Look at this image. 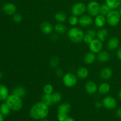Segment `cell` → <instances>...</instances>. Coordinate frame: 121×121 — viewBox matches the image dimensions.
<instances>
[{"label":"cell","mask_w":121,"mask_h":121,"mask_svg":"<svg viewBox=\"0 0 121 121\" xmlns=\"http://www.w3.org/2000/svg\"><path fill=\"white\" fill-rule=\"evenodd\" d=\"M48 107L42 101L38 102L31 108L29 112L30 116L34 120H43L48 116L49 113Z\"/></svg>","instance_id":"cell-1"},{"label":"cell","mask_w":121,"mask_h":121,"mask_svg":"<svg viewBox=\"0 0 121 121\" xmlns=\"http://www.w3.org/2000/svg\"><path fill=\"white\" fill-rule=\"evenodd\" d=\"M68 37L71 41L74 43H79L83 41L85 33L81 28L73 27L69 30L67 32Z\"/></svg>","instance_id":"cell-2"},{"label":"cell","mask_w":121,"mask_h":121,"mask_svg":"<svg viewBox=\"0 0 121 121\" xmlns=\"http://www.w3.org/2000/svg\"><path fill=\"white\" fill-rule=\"evenodd\" d=\"M5 102L10 109L14 111H18L22 109L23 106L22 98L15 95L11 94L8 96Z\"/></svg>","instance_id":"cell-3"},{"label":"cell","mask_w":121,"mask_h":121,"mask_svg":"<svg viewBox=\"0 0 121 121\" xmlns=\"http://www.w3.org/2000/svg\"><path fill=\"white\" fill-rule=\"evenodd\" d=\"M121 18L119 11H117V9L111 10L106 16V22L111 27H115L120 22Z\"/></svg>","instance_id":"cell-4"},{"label":"cell","mask_w":121,"mask_h":121,"mask_svg":"<svg viewBox=\"0 0 121 121\" xmlns=\"http://www.w3.org/2000/svg\"><path fill=\"white\" fill-rule=\"evenodd\" d=\"M100 4L97 1H92L86 5V11L91 16L96 17L100 14Z\"/></svg>","instance_id":"cell-5"},{"label":"cell","mask_w":121,"mask_h":121,"mask_svg":"<svg viewBox=\"0 0 121 121\" xmlns=\"http://www.w3.org/2000/svg\"><path fill=\"white\" fill-rule=\"evenodd\" d=\"M63 83L67 87H73L78 83V79L75 74L72 73H67L63 76L62 79Z\"/></svg>","instance_id":"cell-6"},{"label":"cell","mask_w":121,"mask_h":121,"mask_svg":"<svg viewBox=\"0 0 121 121\" xmlns=\"http://www.w3.org/2000/svg\"><path fill=\"white\" fill-rule=\"evenodd\" d=\"M86 11V5L83 2H77L72 6L71 12L72 15L77 17L82 16L84 15Z\"/></svg>","instance_id":"cell-7"},{"label":"cell","mask_w":121,"mask_h":121,"mask_svg":"<svg viewBox=\"0 0 121 121\" xmlns=\"http://www.w3.org/2000/svg\"><path fill=\"white\" fill-rule=\"evenodd\" d=\"M103 42L98 39H94L89 44V48L90 51L95 54H98L103 50Z\"/></svg>","instance_id":"cell-8"},{"label":"cell","mask_w":121,"mask_h":121,"mask_svg":"<svg viewBox=\"0 0 121 121\" xmlns=\"http://www.w3.org/2000/svg\"><path fill=\"white\" fill-rule=\"evenodd\" d=\"M103 105L105 108L109 110L115 109L117 106V101L115 98L111 96H107L105 97L102 100Z\"/></svg>","instance_id":"cell-9"},{"label":"cell","mask_w":121,"mask_h":121,"mask_svg":"<svg viewBox=\"0 0 121 121\" xmlns=\"http://www.w3.org/2000/svg\"><path fill=\"white\" fill-rule=\"evenodd\" d=\"M93 20L92 17L90 15H83L79 18V24L81 27L86 28L93 24Z\"/></svg>","instance_id":"cell-10"},{"label":"cell","mask_w":121,"mask_h":121,"mask_svg":"<svg viewBox=\"0 0 121 121\" xmlns=\"http://www.w3.org/2000/svg\"><path fill=\"white\" fill-rule=\"evenodd\" d=\"M85 89L87 93L89 95H93L98 92V87L96 83L94 82L88 81L85 84Z\"/></svg>","instance_id":"cell-11"},{"label":"cell","mask_w":121,"mask_h":121,"mask_svg":"<svg viewBox=\"0 0 121 121\" xmlns=\"http://www.w3.org/2000/svg\"><path fill=\"white\" fill-rule=\"evenodd\" d=\"M2 9L6 14L9 15H13L14 14H15L17 10L16 6L15 5V4H14L13 3H11V2L5 4L2 6Z\"/></svg>","instance_id":"cell-12"},{"label":"cell","mask_w":121,"mask_h":121,"mask_svg":"<svg viewBox=\"0 0 121 121\" xmlns=\"http://www.w3.org/2000/svg\"><path fill=\"white\" fill-rule=\"evenodd\" d=\"M119 40L117 37H113L108 40L107 42V48L111 51L117 50L119 47Z\"/></svg>","instance_id":"cell-13"},{"label":"cell","mask_w":121,"mask_h":121,"mask_svg":"<svg viewBox=\"0 0 121 121\" xmlns=\"http://www.w3.org/2000/svg\"><path fill=\"white\" fill-rule=\"evenodd\" d=\"M113 75V71L110 67H106L102 69L100 72V77L104 80H108L112 78Z\"/></svg>","instance_id":"cell-14"},{"label":"cell","mask_w":121,"mask_h":121,"mask_svg":"<svg viewBox=\"0 0 121 121\" xmlns=\"http://www.w3.org/2000/svg\"><path fill=\"white\" fill-rule=\"evenodd\" d=\"M40 30L43 34L46 35L51 34L54 30V27L50 22L44 21L40 25Z\"/></svg>","instance_id":"cell-15"},{"label":"cell","mask_w":121,"mask_h":121,"mask_svg":"<svg viewBox=\"0 0 121 121\" xmlns=\"http://www.w3.org/2000/svg\"><path fill=\"white\" fill-rule=\"evenodd\" d=\"M111 56L109 53L106 50H102L98 53L96 56V59L99 62L106 63L110 60Z\"/></svg>","instance_id":"cell-16"},{"label":"cell","mask_w":121,"mask_h":121,"mask_svg":"<svg viewBox=\"0 0 121 121\" xmlns=\"http://www.w3.org/2000/svg\"><path fill=\"white\" fill-rule=\"evenodd\" d=\"M94 23L96 27H98V28H103L106 23V17L104 16L101 14H99L95 18Z\"/></svg>","instance_id":"cell-17"},{"label":"cell","mask_w":121,"mask_h":121,"mask_svg":"<svg viewBox=\"0 0 121 121\" xmlns=\"http://www.w3.org/2000/svg\"><path fill=\"white\" fill-rule=\"evenodd\" d=\"M96 37V32L93 29H89L86 32L83 38V41L85 43L89 44L92 40Z\"/></svg>","instance_id":"cell-18"},{"label":"cell","mask_w":121,"mask_h":121,"mask_svg":"<svg viewBox=\"0 0 121 121\" xmlns=\"http://www.w3.org/2000/svg\"><path fill=\"white\" fill-rule=\"evenodd\" d=\"M111 86L109 83L106 82L102 83L98 87V91L102 95H105L110 92Z\"/></svg>","instance_id":"cell-19"},{"label":"cell","mask_w":121,"mask_h":121,"mask_svg":"<svg viewBox=\"0 0 121 121\" xmlns=\"http://www.w3.org/2000/svg\"><path fill=\"white\" fill-rule=\"evenodd\" d=\"M109 33L108 30L106 28H100L98 31L96 32V37L101 41L104 42L106 40Z\"/></svg>","instance_id":"cell-20"},{"label":"cell","mask_w":121,"mask_h":121,"mask_svg":"<svg viewBox=\"0 0 121 121\" xmlns=\"http://www.w3.org/2000/svg\"><path fill=\"white\" fill-rule=\"evenodd\" d=\"M96 59V56L92 52H88L84 56V62L86 65H92L95 61Z\"/></svg>","instance_id":"cell-21"},{"label":"cell","mask_w":121,"mask_h":121,"mask_svg":"<svg viewBox=\"0 0 121 121\" xmlns=\"http://www.w3.org/2000/svg\"><path fill=\"white\" fill-rule=\"evenodd\" d=\"M26 93H27L26 89L22 86H17L12 91V94L18 96L21 98L24 97L26 95Z\"/></svg>","instance_id":"cell-22"},{"label":"cell","mask_w":121,"mask_h":121,"mask_svg":"<svg viewBox=\"0 0 121 121\" xmlns=\"http://www.w3.org/2000/svg\"><path fill=\"white\" fill-rule=\"evenodd\" d=\"M71 110V105L69 103L65 102L60 104L58 107V113H66L68 115Z\"/></svg>","instance_id":"cell-23"},{"label":"cell","mask_w":121,"mask_h":121,"mask_svg":"<svg viewBox=\"0 0 121 121\" xmlns=\"http://www.w3.org/2000/svg\"><path fill=\"white\" fill-rule=\"evenodd\" d=\"M77 77L79 79H85L87 78L89 76V70L87 68L85 67H80L76 72Z\"/></svg>","instance_id":"cell-24"},{"label":"cell","mask_w":121,"mask_h":121,"mask_svg":"<svg viewBox=\"0 0 121 121\" xmlns=\"http://www.w3.org/2000/svg\"><path fill=\"white\" fill-rule=\"evenodd\" d=\"M105 4L111 8V10L117 9L121 5V0H106Z\"/></svg>","instance_id":"cell-25"},{"label":"cell","mask_w":121,"mask_h":121,"mask_svg":"<svg viewBox=\"0 0 121 121\" xmlns=\"http://www.w3.org/2000/svg\"><path fill=\"white\" fill-rule=\"evenodd\" d=\"M9 96V91L5 85H0V100H6Z\"/></svg>","instance_id":"cell-26"},{"label":"cell","mask_w":121,"mask_h":121,"mask_svg":"<svg viewBox=\"0 0 121 121\" xmlns=\"http://www.w3.org/2000/svg\"><path fill=\"white\" fill-rule=\"evenodd\" d=\"M54 19L59 23H63L67 20V16L64 12H57L54 15Z\"/></svg>","instance_id":"cell-27"},{"label":"cell","mask_w":121,"mask_h":121,"mask_svg":"<svg viewBox=\"0 0 121 121\" xmlns=\"http://www.w3.org/2000/svg\"><path fill=\"white\" fill-rule=\"evenodd\" d=\"M54 30L56 31V33L59 34H63L66 33L67 30V28L65 25H64L63 23H59L54 26Z\"/></svg>","instance_id":"cell-28"},{"label":"cell","mask_w":121,"mask_h":121,"mask_svg":"<svg viewBox=\"0 0 121 121\" xmlns=\"http://www.w3.org/2000/svg\"><path fill=\"white\" fill-rule=\"evenodd\" d=\"M11 109L9 107L7 103H2L0 105V113L4 116V117H6L8 116V115L10 113Z\"/></svg>","instance_id":"cell-29"},{"label":"cell","mask_w":121,"mask_h":121,"mask_svg":"<svg viewBox=\"0 0 121 121\" xmlns=\"http://www.w3.org/2000/svg\"><path fill=\"white\" fill-rule=\"evenodd\" d=\"M41 99H42L43 102L44 103L48 106H50L52 105H53V100H52V94H45L44 93Z\"/></svg>","instance_id":"cell-30"},{"label":"cell","mask_w":121,"mask_h":121,"mask_svg":"<svg viewBox=\"0 0 121 121\" xmlns=\"http://www.w3.org/2000/svg\"><path fill=\"white\" fill-rule=\"evenodd\" d=\"M52 98L53 100V105L54 104H57L59 102H60L61 100V98L62 96L61 94L59 92H55L52 93Z\"/></svg>","instance_id":"cell-31"},{"label":"cell","mask_w":121,"mask_h":121,"mask_svg":"<svg viewBox=\"0 0 121 121\" xmlns=\"http://www.w3.org/2000/svg\"><path fill=\"white\" fill-rule=\"evenodd\" d=\"M59 63H60V60L57 57L53 56L50 59L49 65L52 68H57L59 65Z\"/></svg>","instance_id":"cell-32"},{"label":"cell","mask_w":121,"mask_h":121,"mask_svg":"<svg viewBox=\"0 0 121 121\" xmlns=\"http://www.w3.org/2000/svg\"><path fill=\"white\" fill-rule=\"evenodd\" d=\"M111 8L106 4H102V5H100V14L106 17L108 14V13L111 11Z\"/></svg>","instance_id":"cell-33"},{"label":"cell","mask_w":121,"mask_h":121,"mask_svg":"<svg viewBox=\"0 0 121 121\" xmlns=\"http://www.w3.org/2000/svg\"><path fill=\"white\" fill-rule=\"evenodd\" d=\"M68 22L70 26L74 27L79 23V18H78V17L76 16V15H72V16L69 18Z\"/></svg>","instance_id":"cell-34"},{"label":"cell","mask_w":121,"mask_h":121,"mask_svg":"<svg viewBox=\"0 0 121 121\" xmlns=\"http://www.w3.org/2000/svg\"><path fill=\"white\" fill-rule=\"evenodd\" d=\"M43 92L45 94H52L53 93V87L50 84H46L43 87Z\"/></svg>","instance_id":"cell-35"},{"label":"cell","mask_w":121,"mask_h":121,"mask_svg":"<svg viewBox=\"0 0 121 121\" xmlns=\"http://www.w3.org/2000/svg\"><path fill=\"white\" fill-rule=\"evenodd\" d=\"M13 20L16 23H20L23 20V17H22V15L20 13H15V14L13 15Z\"/></svg>","instance_id":"cell-36"},{"label":"cell","mask_w":121,"mask_h":121,"mask_svg":"<svg viewBox=\"0 0 121 121\" xmlns=\"http://www.w3.org/2000/svg\"><path fill=\"white\" fill-rule=\"evenodd\" d=\"M68 117V115L66 113H58L57 114V119L59 121H65Z\"/></svg>","instance_id":"cell-37"},{"label":"cell","mask_w":121,"mask_h":121,"mask_svg":"<svg viewBox=\"0 0 121 121\" xmlns=\"http://www.w3.org/2000/svg\"><path fill=\"white\" fill-rule=\"evenodd\" d=\"M56 74L58 77H61L63 75V71L61 69L57 68L56 70Z\"/></svg>","instance_id":"cell-38"},{"label":"cell","mask_w":121,"mask_h":121,"mask_svg":"<svg viewBox=\"0 0 121 121\" xmlns=\"http://www.w3.org/2000/svg\"><path fill=\"white\" fill-rule=\"evenodd\" d=\"M116 55L118 60L121 61V47H119V48L117 50Z\"/></svg>","instance_id":"cell-39"},{"label":"cell","mask_w":121,"mask_h":121,"mask_svg":"<svg viewBox=\"0 0 121 121\" xmlns=\"http://www.w3.org/2000/svg\"><path fill=\"white\" fill-rule=\"evenodd\" d=\"M95 106L97 109H100L104 106V105L102 101H96L95 104Z\"/></svg>","instance_id":"cell-40"},{"label":"cell","mask_w":121,"mask_h":121,"mask_svg":"<svg viewBox=\"0 0 121 121\" xmlns=\"http://www.w3.org/2000/svg\"><path fill=\"white\" fill-rule=\"evenodd\" d=\"M117 115L118 118L121 119V107L119 108L117 110Z\"/></svg>","instance_id":"cell-41"},{"label":"cell","mask_w":121,"mask_h":121,"mask_svg":"<svg viewBox=\"0 0 121 121\" xmlns=\"http://www.w3.org/2000/svg\"><path fill=\"white\" fill-rule=\"evenodd\" d=\"M51 39H52V40H53V41H56V40H57L58 39L57 35H56V34H53L52 37H51Z\"/></svg>","instance_id":"cell-42"},{"label":"cell","mask_w":121,"mask_h":121,"mask_svg":"<svg viewBox=\"0 0 121 121\" xmlns=\"http://www.w3.org/2000/svg\"><path fill=\"white\" fill-rule=\"evenodd\" d=\"M65 121H74V119H73V118H71V117H67V119H66Z\"/></svg>","instance_id":"cell-43"},{"label":"cell","mask_w":121,"mask_h":121,"mask_svg":"<svg viewBox=\"0 0 121 121\" xmlns=\"http://www.w3.org/2000/svg\"><path fill=\"white\" fill-rule=\"evenodd\" d=\"M118 98H119V100H121V89L119 91V92H118Z\"/></svg>","instance_id":"cell-44"},{"label":"cell","mask_w":121,"mask_h":121,"mask_svg":"<svg viewBox=\"0 0 121 121\" xmlns=\"http://www.w3.org/2000/svg\"><path fill=\"white\" fill-rule=\"evenodd\" d=\"M4 121V116L0 113V121Z\"/></svg>","instance_id":"cell-45"},{"label":"cell","mask_w":121,"mask_h":121,"mask_svg":"<svg viewBox=\"0 0 121 121\" xmlns=\"http://www.w3.org/2000/svg\"><path fill=\"white\" fill-rule=\"evenodd\" d=\"M2 78H3V73L1 72H0V79H1Z\"/></svg>","instance_id":"cell-46"},{"label":"cell","mask_w":121,"mask_h":121,"mask_svg":"<svg viewBox=\"0 0 121 121\" xmlns=\"http://www.w3.org/2000/svg\"><path fill=\"white\" fill-rule=\"evenodd\" d=\"M41 121H49L48 120V119H47L46 118H45V119H43V120H41Z\"/></svg>","instance_id":"cell-47"},{"label":"cell","mask_w":121,"mask_h":121,"mask_svg":"<svg viewBox=\"0 0 121 121\" xmlns=\"http://www.w3.org/2000/svg\"><path fill=\"white\" fill-rule=\"evenodd\" d=\"M119 14H120V15H121V8H120V9H119Z\"/></svg>","instance_id":"cell-48"}]
</instances>
